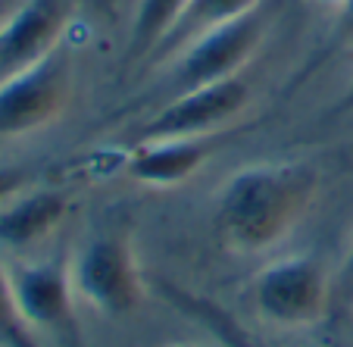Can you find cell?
<instances>
[{
  "label": "cell",
  "instance_id": "cell-18",
  "mask_svg": "<svg viewBox=\"0 0 353 347\" xmlns=\"http://www.w3.org/2000/svg\"><path fill=\"white\" fill-rule=\"evenodd\" d=\"M341 110H353V72H350V81H347L344 97H341Z\"/></svg>",
  "mask_w": 353,
  "mask_h": 347
},
{
  "label": "cell",
  "instance_id": "cell-7",
  "mask_svg": "<svg viewBox=\"0 0 353 347\" xmlns=\"http://www.w3.org/2000/svg\"><path fill=\"white\" fill-rule=\"evenodd\" d=\"M260 41H263V22L256 13L225 22L219 28H210L200 38H194L191 44L181 47L179 66H175V88H179V94L241 75L244 63L256 54Z\"/></svg>",
  "mask_w": 353,
  "mask_h": 347
},
{
  "label": "cell",
  "instance_id": "cell-1",
  "mask_svg": "<svg viewBox=\"0 0 353 347\" xmlns=\"http://www.w3.org/2000/svg\"><path fill=\"white\" fill-rule=\"evenodd\" d=\"M319 175L303 163H254L225 181L216 197V232L234 254L281 244L313 207Z\"/></svg>",
  "mask_w": 353,
  "mask_h": 347
},
{
  "label": "cell",
  "instance_id": "cell-2",
  "mask_svg": "<svg viewBox=\"0 0 353 347\" xmlns=\"http://www.w3.org/2000/svg\"><path fill=\"white\" fill-rule=\"evenodd\" d=\"M69 272L79 301L103 316H128L147 297V281L141 275L132 238L119 228L94 232L81 241Z\"/></svg>",
  "mask_w": 353,
  "mask_h": 347
},
{
  "label": "cell",
  "instance_id": "cell-19",
  "mask_svg": "<svg viewBox=\"0 0 353 347\" xmlns=\"http://www.w3.org/2000/svg\"><path fill=\"white\" fill-rule=\"evenodd\" d=\"M169 347H200V344H194V341H181V344H169Z\"/></svg>",
  "mask_w": 353,
  "mask_h": 347
},
{
  "label": "cell",
  "instance_id": "cell-5",
  "mask_svg": "<svg viewBox=\"0 0 353 347\" xmlns=\"http://www.w3.org/2000/svg\"><path fill=\"white\" fill-rule=\"evenodd\" d=\"M250 103V85L241 75L181 91L157 116L138 128L134 141L147 138H207L232 126Z\"/></svg>",
  "mask_w": 353,
  "mask_h": 347
},
{
  "label": "cell",
  "instance_id": "cell-9",
  "mask_svg": "<svg viewBox=\"0 0 353 347\" xmlns=\"http://www.w3.org/2000/svg\"><path fill=\"white\" fill-rule=\"evenodd\" d=\"M219 135L207 138H147L134 141L125 157V169L134 181L150 188L185 185L213 157Z\"/></svg>",
  "mask_w": 353,
  "mask_h": 347
},
{
  "label": "cell",
  "instance_id": "cell-21",
  "mask_svg": "<svg viewBox=\"0 0 353 347\" xmlns=\"http://www.w3.org/2000/svg\"><path fill=\"white\" fill-rule=\"evenodd\" d=\"M10 13V7H3V3H0V22H3V16Z\"/></svg>",
  "mask_w": 353,
  "mask_h": 347
},
{
  "label": "cell",
  "instance_id": "cell-20",
  "mask_svg": "<svg viewBox=\"0 0 353 347\" xmlns=\"http://www.w3.org/2000/svg\"><path fill=\"white\" fill-rule=\"evenodd\" d=\"M319 3H332V7H341L344 0H319Z\"/></svg>",
  "mask_w": 353,
  "mask_h": 347
},
{
  "label": "cell",
  "instance_id": "cell-4",
  "mask_svg": "<svg viewBox=\"0 0 353 347\" xmlns=\"http://www.w3.org/2000/svg\"><path fill=\"white\" fill-rule=\"evenodd\" d=\"M69 60L63 47L32 69L0 81V138H22L60 119L69 101Z\"/></svg>",
  "mask_w": 353,
  "mask_h": 347
},
{
  "label": "cell",
  "instance_id": "cell-15",
  "mask_svg": "<svg viewBox=\"0 0 353 347\" xmlns=\"http://www.w3.org/2000/svg\"><path fill=\"white\" fill-rule=\"evenodd\" d=\"M32 185H34L32 172H28L26 166H0V210Z\"/></svg>",
  "mask_w": 353,
  "mask_h": 347
},
{
  "label": "cell",
  "instance_id": "cell-14",
  "mask_svg": "<svg viewBox=\"0 0 353 347\" xmlns=\"http://www.w3.org/2000/svg\"><path fill=\"white\" fill-rule=\"evenodd\" d=\"M0 347H44V341L28 328L10 285V266L0 260Z\"/></svg>",
  "mask_w": 353,
  "mask_h": 347
},
{
  "label": "cell",
  "instance_id": "cell-16",
  "mask_svg": "<svg viewBox=\"0 0 353 347\" xmlns=\"http://www.w3.org/2000/svg\"><path fill=\"white\" fill-rule=\"evenodd\" d=\"M334 291L344 297V304L353 307V241H350V247H347V257H344V263H341L338 275H334Z\"/></svg>",
  "mask_w": 353,
  "mask_h": 347
},
{
  "label": "cell",
  "instance_id": "cell-3",
  "mask_svg": "<svg viewBox=\"0 0 353 347\" xmlns=\"http://www.w3.org/2000/svg\"><path fill=\"white\" fill-rule=\"evenodd\" d=\"M254 307L279 328H310L325 319L334 281L313 257H285L269 263L254 279Z\"/></svg>",
  "mask_w": 353,
  "mask_h": 347
},
{
  "label": "cell",
  "instance_id": "cell-10",
  "mask_svg": "<svg viewBox=\"0 0 353 347\" xmlns=\"http://www.w3.org/2000/svg\"><path fill=\"white\" fill-rule=\"evenodd\" d=\"M69 201L57 188H26L19 197L0 210V247L3 250H28L41 244L66 219Z\"/></svg>",
  "mask_w": 353,
  "mask_h": 347
},
{
  "label": "cell",
  "instance_id": "cell-17",
  "mask_svg": "<svg viewBox=\"0 0 353 347\" xmlns=\"http://www.w3.org/2000/svg\"><path fill=\"white\" fill-rule=\"evenodd\" d=\"M338 13H341V22H344L347 32H353V0H344L338 7Z\"/></svg>",
  "mask_w": 353,
  "mask_h": 347
},
{
  "label": "cell",
  "instance_id": "cell-6",
  "mask_svg": "<svg viewBox=\"0 0 353 347\" xmlns=\"http://www.w3.org/2000/svg\"><path fill=\"white\" fill-rule=\"evenodd\" d=\"M10 285H13L16 307L34 335L50 332L60 341L79 338V319H75L79 294L69 266L57 260L16 263L10 266Z\"/></svg>",
  "mask_w": 353,
  "mask_h": 347
},
{
  "label": "cell",
  "instance_id": "cell-13",
  "mask_svg": "<svg viewBox=\"0 0 353 347\" xmlns=\"http://www.w3.org/2000/svg\"><path fill=\"white\" fill-rule=\"evenodd\" d=\"M188 3L191 0H138V10L132 19V38H128L132 60L154 54L163 34L172 28V22L179 19Z\"/></svg>",
  "mask_w": 353,
  "mask_h": 347
},
{
  "label": "cell",
  "instance_id": "cell-12",
  "mask_svg": "<svg viewBox=\"0 0 353 347\" xmlns=\"http://www.w3.org/2000/svg\"><path fill=\"white\" fill-rule=\"evenodd\" d=\"M157 288H160V294L175 310H181L185 316H191L194 322H200V326L207 328V332L219 341V347H266L263 341H256L254 335L247 332L228 310H222L213 297H207V294L188 291V288L172 285V281H166V279L157 281Z\"/></svg>",
  "mask_w": 353,
  "mask_h": 347
},
{
  "label": "cell",
  "instance_id": "cell-11",
  "mask_svg": "<svg viewBox=\"0 0 353 347\" xmlns=\"http://www.w3.org/2000/svg\"><path fill=\"white\" fill-rule=\"evenodd\" d=\"M260 0H191L181 16L172 22L163 41L157 44V50L150 57H172L175 50H181L185 44H191L194 38H200L210 28H219L225 22L244 19V16L256 13Z\"/></svg>",
  "mask_w": 353,
  "mask_h": 347
},
{
  "label": "cell",
  "instance_id": "cell-8",
  "mask_svg": "<svg viewBox=\"0 0 353 347\" xmlns=\"http://www.w3.org/2000/svg\"><path fill=\"white\" fill-rule=\"evenodd\" d=\"M72 16L69 0H19L0 22V81L32 69L60 47Z\"/></svg>",
  "mask_w": 353,
  "mask_h": 347
}]
</instances>
